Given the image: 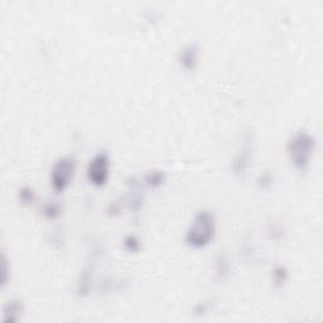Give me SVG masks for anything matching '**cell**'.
Instances as JSON below:
<instances>
[{
	"instance_id": "30bf717a",
	"label": "cell",
	"mask_w": 323,
	"mask_h": 323,
	"mask_svg": "<svg viewBox=\"0 0 323 323\" xmlns=\"http://www.w3.org/2000/svg\"><path fill=\"white\" fill-rule=\"evenodd\" d=\"M63 206L59 201H49L46 202L42 207V213L49 220H57L59 216L62 215Z\"/></svg>"
},
{
	"instance_id": "6da1fadb",
	"label": "cell",
	"mask_w": 323,
	"mask_h": 323,
	"mask_svg": "<svg viewBox=\"0 0 323 323\" xmlns=\"http://www.w3.org/2000/svg\"><path fill=\"white\" fill-rule=\"evenodd\" d=\"M216 220L212 212L202 210L194 216L191 226L187 230V245L194 249L205 248L215 237Z\"/></svg>"
},
{
	"instance_id": "ac0fdd59",
	"label": "cell",
	"mask_w": 323,
	"mask_h": 323,
	"mask_svg": "<svg viewBox=\"0 0 323 323\" xmlns=\"http://www.w3.org/2000/svg\"><path fill=\"white\" fill-rule=\"evenodd\" d=\"M62 231H59V230H54V231H52L51 234V242L52 244H54V245H61V244H63L65 242V237H63V234H61Z\"/></svg>"
},
{
	"instance_id": "8992f818",
	"label": "cell",
	"mask_w": 323,
	"mask_h": 323,
	"mask_svg": "<svg viewBox=\"0 0 323 323\" xmlns=\"http://www.w3.org/2000/svg\"><path fill=\"white\" fill-rule=\"evenodd\" d=\"M251 137L245 138L244 140V146H242L241 152L239 153V156L236 157V159L234 161V164H232V169L236 174H242L248 169L249 164H250V159H251Z\"/></svg>"
},
{
	"instance_id": "52a82bcc",
	"label": "cell",
	"mask_w": 323,
	"mask_h": 323,
	"mask_svg": "<svg viewBox=\"0 0 323 323\" xmlns=\"http://www.w3.org/2000/svg\"><path fill=\"white\" fill-rule=\"evenodd\" d=\"M24 312V303L22 299H11L3 308L4 323H18Z\"/></svg>"
},
{
	"instance_id": "ba28073f",
	"label": "cell",
	"mask_w": 323,
	"mask_h": 323,
	"mask_svg": "<svg viewBox=\"0 0 323 323\" xmlns=\"http://www.w3.org/2000/svg\"><path fill=\"white\" fill-rule=\"evenodd\" d=\"M128 184L130 186V192L127 197V203L128 207L130 208L134 212H138V211L142 210L144 203V197L143 193L140 192L139 183H138L137 178H129V182Z\"/></svg>"
},
{
	"instance_id": "4fadbf2b",
	"label": "cell",
	"mask_w": 323,
	"mask_h": 323,
	"mask_svg": "<svg viewBox=\"0 0 323 323\" xmlns=\"http://www.w3.org/2000/svg\"><path fill=\"white\" fill-rule=\"evenodd\" d=\"M18 199L23 206H30L35 201V192L32 187L23 186L18 192Z\"/></svg>"
},
{
	"instance_id": "2e32d148",
	"label": "cell",
	"mask_w": 323,
	"mask_h": 323,
	"mask_svg": "<svg viewBox=\"0 0 323 323\" xmlns=\"http://www.w3.org/2000/svg\"><path fill=\"white\" fill-rule=\"evenodd\" d=\"M212 307H213L212 301H203L201 302V303H198V305L194 306L193 313L196 316H198V317H202V316L207 315L208 311H210Z\"/></svg>"
},
{
	"instance_id": "ffe728a7",
	"label": "cell",
	"mask_w": 323,
	"mask_h": 323,
	"mask_svg": "<svg viewBox=\"0 0 323 323\" xmlns=\"http://www.w3.org/2000/svg\"><path fill=\"white\" fill-rule=\"evenodd\" d=\"M4 265H5V277H4L3 279V287H5L6 284H8V274H9V270H8V260H6V256L4 255Z\"/></svg>"
},
{
	"instance_id": "8fae6325",
	"label": "cell",
	"mask_w": 323,
	"mask_h": 323,
	"mask_svg": "<svg viewBox=\"0 0 323 323\" xmlns=\"http://www.w3.org/2000/svg\"><path fill=\"white\" fill-rule=\"evenodd\" d=\"M165 180V173L163 170H151V172L144 174V182L148 184L149 187H156L162 186L164 183Z\"/></svg>"
},
{
	"instance_id": "d6986e66",
	"label": "cell",
	"mask_w": 323,
	"mask_h": 323,
	"mask_svg": "<svg viewBox=\"0 0 323 323\" xmlns=\"http://www.w3.org/2000/svg\"><path fill=\"white\" fill-rule=\"evenodd\" d=\"M119 212H120V205H119V202H111L110 205L108 206V208H106V213H108L109 216H116Z\"/></svg>"
},
{
	"instance_id": "e0dca14e",
	"label": "cell",
	"mask_w": 323,
	"mask_h": 323,
	"mask_svg": "<svg viewBox=\"0 0 323 323\" xmlns=\"http://www.w3.org/2000/svg\"><path fill=\"white\" fill-rule=\"evenodd\" d=\"M273 179H274V178H273V174L270 172H268V170L264 173H261L258 178L259 187H260L261 189L270 188L273 184Z\"/></svg>"
},
{
	"instance_id": "7a4b0ae2",
	"label": "cell",
	"mask_w": 323,
	"mask_h": 323,
	"mask_svg": "<svg viewBox=\"0 0 323 323\" xmlns=\"http://www.w3.org/2000/svg\"><path fill=\"white\" fill-rule=\"evenodd\" d=\"M316 139L306 130L297 132L288 142V154L292 164L299 172H307L315 151Z\"/></svg>"
},
{
	"instance_id": "9a60e30c",
	"label": "cell",
	"mask_w": 323,
	"mask_h": 323,
	"mask_svg": "<svg viewBox=\"0 0 323 323\" xmlns=\"http://www.w3.org/2000/svg\"><path fill=\"white\" fill-rule=\"evenodd\" d=\"M124 248L130 253H139L142 244L135 235H128L124 239Z\"/></svg>"
},
{
	"instance_id": "5b68a950",
	"label": "cell",
	"mask_w": 323,
	"mask_h": 323,
	"mask_svg": "<svg viewBox=\"0 0 323 323\" xmlns=\"http://www.w3.org/2000/svg\"><path fill=\"white\" fill-rule=\"evenodd\" d=\"M199 46L197 43H189L184 48H182L178 53V61L182 67L187 71H193L198 63Z\"/></svg>"
},
{
	"instance_id": "9c48e42d",
	"label": "cell",
	"mask_w": 323,
	"mask_h": 323,
	"mask_svg": "<svg viewBox=\"0 0 323 323\" xmlns=\"http://www.w3.org/2000/svg\"><path fill=\"white\" fill-rule=\"evenodd\" d=\"M94 269V264H89L80 274V278H78L77 282V288H76L78 297H87L90 294V292H91Z\"/></svg>"
},
{
	"instance_id": "7c38bea8",
	"label": "cell",
	"mask_w": 323,
	"mask_h": 323,
	"mask_svg": "<svg viewBox=\"0 0 323 323\" xmlns=\"http://www.w3.org/2000/svg\"><path fill=\"white\" fill-rule=\"evenodd\" d=\"M288 280V269L284 265H278L273 270V284L275 288H282Z\"/></svg>"
},
{
	"instance_id": "277c9868",
	"label": "cell",
	"mask_w": 323,
	"mask_h": 323,
	"mask_svg": "<svg viewBox=\"0 0 323 323\" xmlns=\"http://www.w3.org/2000/svg\"><path fill=\"white\" fill-rule=\"evenodd\" d=\"M110 158L106 152H99L87 165V178L96 187L105 186L109 179Z\"/></svg>"
},
{
	"instance_id": "5bb4252c",
	"label": "cell",
	"mask_w": 323,
	"mask_h": 323,
	"mask_svg": "<svg viewBox=\"0 0 323 323\" xmlns=\"http://www.w3.org/2000/svg\"><path fill=\"white\" fill-rule=\"evenodd\" d=\"M216 272H217L218 277L222 278V279L230 274L229 259H227L226 255H224V254H220V255L216 258Z\"/></svg>"
},
{
	"instance_id": "3957f363",
	"label": "cell",
	"mask_w": 323,
	"mask_h": 323,
	"mask_svg": "<svg viewBox=\"0 0 323 323\" xmlns=\"http://www.w3.org/2000/svg\"><path fill=\"white\" fill-rule=\"evenodd\" d=\"M76 169V159L67 156L54 163L51 173V184L56 192H63L72 180Z\"/></svg>"
}]
</instances>
